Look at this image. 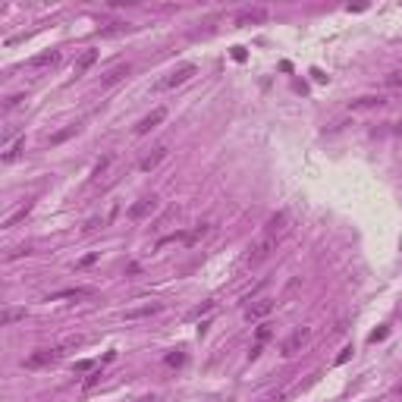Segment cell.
Masks as SVG:
<instances>
[{
  "label": "cell",
  "instance_id": "obj_1",
  "mask_svg": "<svg viewBox=\"0 0 402 402\" xmlns=\"http://www.w3.org/2000/svg\"><path fill=\"white\" fill-rule=\"evenodd\" d=\"M277 242H280V236H274V233H264L258 239V242H251V248H248V264H261V261H267L270 258V251H277Z\"/></svg>",
  "mask_w": 402,
  "mask_h": 402
},
{
  "label": "cell",
  "instance_id": "obj_2",
  "mask_svg": "<svg viewBox=\"0 0 402 402\" xmlns=\"http://www.w3.org/2000/svg\"><path fill=\"white\" fill-rule=\"evenodd\" d=\"M195 73H198V69H195L192 63H186V66H179L176 73H170L167 79H160V82H157L154 88H157V92H170V88H179V85H186V82H189V79H192Z\"/></svg>",
  "mask_w": 402,
  "mask_h": 402
},
{
  "label": "cell",
  "instance_id": "obj_3",
  "mask_svg": "<svg viewBox=\"0 0 402 402\" xmlns=\"http://www.w3.org/2000/svg\"><path fill=\"white\" fill-rule=\"evenodd\" d=\"M63 349H66V346L38 349V352H32V355L25 358V368H47V365H54V361H60V358H63Z\"/></svg>",
  "mask_w": 402,
  "mask_h": 402
},
{
  "label": "cell",
  "instance_id": "obj_4",
  "mask_svg": "<svg viewBox=\"0 0 402 402\" xmlns=\"http://www.w3.org/2000/svg\"><path fill=\"white\" fill-rule=\"evenodd\" d=\"M164 119H167V107H154V110H151L148 116H142V119H138L135 132H138V135H148L151 129H157L160 123H164Z\"/></svg>",
  "mask_w": 402,
  "mask_h": 402
},
{
  "label": "cell",
  "instance_id": "obj_5",
  "mask_svg": "<svg viewBox=\"0 0 402 402\" xmlns=\"http://www.w3.org/2000/svg\"><path fill=\"white\" fill-rule=\"evenodd\" d=\"M308 336H311V330H308V327H299V330H293V336H289L286 343H283V358H293L296 352L308 343Z\"/></svg>",
  "mask_w": 402,
  "mask_h": 402
},
{
  "label": "cell",
  "instance_id": "obj_6",
  "mask_svg": "<svg viewBox=\"0 0 402 402\" xmlns=\"http://www.w3.org/2000/svg\"><path fill=\"white\" fill-rule=\"evenodd\" d=\"M270 311H274V299H255L245 308V320H264Z\"/></svg>",
  "mask_w": 402,
  "mask_h": 402
},
{
  "label": "cell",
  "instance_id": "obj_7",
  "mask_svg": "<svg viewBox=\"0 0 402 402\" xmlns=\"http://www.w3.org/2000/svg\"><path fill=\"white\" fill-rule=\"evenodd\" d=\"M157 210V198L151 195V198H138L132 207H129V220H145L148 214H154Z\"/></svg>",
  "mask_w": 402,
  "mask_h": 402
},
{
  "label": "cell",
  "instance_id": "obj_8",
  "mask_svg": "<svg viewBox=\"0 0 402 402\" xmlns=\"http://www.w3.org/2000/svg\"><path fill=\"white\" fill-rule=\"evenodd\" d=\"M267 19V9L264 6H248L242 13H236V25H258Z\"/></svg>",
  "mask_w": 402,
  "mask_h": 402
},
{
  "label": "cell",
  "instance_id": "obj_9",
  "mask_svg": "<svg viewBox=\"0 0 402 402\" xmlns=\"http://www.w3.org/2000/svg\"><path fill=\"white\" fill-rule=\"evenodd\" d=\"M132 73V66L129 63H119V66H113L110 73H104V79H100V88H110V85H116V82H123V79Z\"/></svg>",
  "mask_w": 402,
  "mask_h": 402
},
{
  "label": "cell",
  "instance_id": "obj_10",
  "mask_svg": "<svg viewBox=\"0 0 402 402\" xmlns=\"http://www.w3.org/2000/svg\"><path fill=\"white\" fill-rule=\"evenodd\" d=\"M167 157V145H160V148H154L151 151L148 157H142V164H138V170H142V173H151V170H157L160 167V160Z\"/></svg>",
  "mask_w": 402,
  "mask_h": 402
},
{
  "label": "cell",
  "instance_id": "obj_11",
  "mask_svg": "<svg viewBox=\"0 0 402 402\" xmlns=\"http://www.w3.org/2000/svg\"><path fill=\"white\" fill-rule=\"evenodd\" d=\"M60 63V50H47V54H38L28 60V66L32 69H50V66H57Z\"/></svg>",
  "mask_w": 402,
  "mask_h": 402
},
{
  "label": "cell",
  "instance_id": "obj_12",
  "mask_svg": "<svg viewBox=\"0 0 402 402\" xmlns=\"http://www.w3.org/2000/svg\"><path fill=\"white\" fill-rule=\"evenodd\" d=\"M32 207H35V201H25V204L19 207V210H13V214H9V217L3 220V229H13L16 223H22V220H25L28 214H32Z\"/></svg>",
  "mask_w": 402,
  "mask_h": 402
},
{
  "label": "cell",
  "instance_id": "obj_13",
  "mask_svg": "<svg viewBox=\"0 0 402 402\" xmlns=\"http://www.w3.org/2000/svg\"><path fill=\"white\" fill-rule=\"evenodd\" d=\"M95 60H98V50H85V54L76 60V69H73V76H76V79H79V76H85L88 69H92V63H95Z\"/></svg>",
  "mask_w": 402,
  "mask_h": 402
},
{
  "label": "cell",
  "instance_id": "obj_14",
  "mask_svg": "<svg viewBox=\"0 0 402 402\" xmlns=\"http://www.w3.org/2000/svg\"><path fill=\"white\" fill-rule=\"evenodd\" d=\"M387 104V100L384 98H380V95H365V98H355V100H352V110H368V107H384Z\"/></svg>",
  "mask_w": 402,
  "mask_h": 402
},
{
  "label": "cell",
  "instance_id": "obj_15",
  "mask_svg": "<svg viewBox=\"0 0 402 402\" xmlns=\"http://www.w3.org/2000/svg\"><path fill=\"white\" fill-rule=\"evenodd\" d=\"M88 296H95L92 289L76 286V289H63V293H54V296H50V302H57V299H88Z\"/></svg>",
  "mask_w": 402,
  "mask_h": 402
},
{
  "label": "cell",
  "instance_id": "obj_16",
  "mask_svg": "<svg viewBox=\"0 0 402 402\" xmlns=\"http://www.w3.org/2000/svg\"><path fill=\"white\" fill-rule=\"evenodd\" d=\"M16 320H25V308H6L3 317H0V324H3V327H13Z\"/></svg>",
  "mask_w": 402,
  "mask_h": 402
},
{
  "label": "cell",
  "instance_id": "obj_17",
  "mask_svg": "<svg viewBox=\"0 0 402 402\" xmlns=\"http://www.w3.org/2000/svg\"><path fill=\"white\" fill-rule=\"evenodd\" d=\"M160 305H142V308H132V311H126V317L129 320H135V317H148V314H157Z\"/></svg>",
  "mask_w": 402,
  "mask_h": 402
},
{
  "label": "cell",
  "instance_id": "obj_18",
  "mask_svg": "<svg viewBox=\"0 0 402 402\" xmlns=\"http://www.w3.org/2000/svg\"><path fill=\"white\" fill-rule=\"evenodd\" d=\"M283 223H286V214H283V210H280V214H274V217H270L267 220V233H280V229H283Z\"/></svg>",
  "mask_w": 402,
  "mask_h": 402
},
{
  "label": "cell",
  "instance_id": "obj_19",
  "mask_svg": "<svg viewBox=\"0 0 402 402\" xmlns=\"http://www.w3.org/2000/svg\"><path fill=\"white\" fill-rule=\"evenodd\" d=\"M79 132V126H66V129H60L57 135H50V145H60V142H66L69 135H76Z\"/></svg>",
  "mask_w": 402,
  "mask_h": 402
},
{
  "label": "cell",
  "instance_id": "obj_20",
  "mask_svg": "<svg viewBox=\"0 0 402 402\" xmlns=\"http://www.w3.org/2000/svg\"><path fill=\"white\" fill-rule=\"evenodd\" d=\"M22 148H25V138H19V142H16L13 148H9L6 154H3V164H13V160L19 157V151H22Z\"/></svg>",
  "mask_w": 402,
  "mask_h": 402
},
{
  "label": "cell",
  "instance_id": "obj_21",
  "mask_svg": "<svg viewBox=\"0 0 402 402\" xmlns=\"http://www.w3.org/2000/svg\"><path fill=\"white\" fill-rule=\"evenodd\" d=\"M110 164H113V157H110V154H107V157H100V160H98V167H95V173H92V179H100V176L107 173V167H110Z\"/></svg>",
  "mask_w": 402,
  "mask_h": 402
},
{
  "label": "cell",
  "instance_id": "obj_22",
  "mask_svg": "<svg viewBox=\"0 0 402 402\" xmlns=\"http://www.w3.org/2000/svg\"><path fill=\"white\" fill-rule=\"evenodd\" d=\"M387 85L393 88V92H402V69H393V73L387 76Z\"/></svg>",
  "mask_w": 402,
  "mask_h": 402
},
{
  "label": "cell",
  "instance_id": "obj_23",
  "mask_svg": "<svg viewBox=\"0 0 402 402\" xmlns=\"http://www.w3.org/2000/svg\"><path fill=\"white\" fill-rule=\"evenodd\" d=\"M270 336H274L270 324H261V327H258V343H264V339H270Z\"/></svg>",
  "mask_w": 402,
  "mask_h": 402
},
{
  "label": "cell",
  "instance_id": "obj_24",
  "mask_svg": "<svg viewBox=\"0 0 402 402\" xmlns=\"http://www.w3.org/2000/svg\"><path fill=\"white\" fill-rule=\"evenodd\" d=\"M25 100V95H13V98H6V104H3V110H13V107H19Z\"/></svg>",
  "mask_w": 402,
  "mask_h": 402
},
{
  "label": "cell",
  "instance_id": "obj_25",
  "mask_svg": "<svg viewBox=\"0 0 402 402\" xmlns=\"http://www.w3.org/2000/svg\"><path fill=\"white\" fill-rule=\"evenodd\" d=\"M183 361H186L183 352H176V355H167V365H183Z\"/></svg>",
  "mask_w": 402,
  "mask_h": 402
},
{
  "label": "cell",
  "instance_id": "obj_26",
  "mask_svg": "<svg viewBox=\"0 0 402 402\" xmlns=\"http://www.w3.org/2000/svg\"><path fill=\"white\" fill-rule=\"evenodd\" d=\"M98 380H100V371H92V374H88V377H85V387H95V384H98Z\"/></svg>",
  "mask_w": 402,
  "mask_h": 402
},
{
  "label": "cell",
  "instance_id": "obj_27",
  "mask_svg": "<svg viewBox=\"0 0 402 402\" xmlns=\"http://www.w3.org/2000/svg\"><path fill=\"white\" fill-rule=\"evenodd\" d=\"M95 261H98V255H85L82 261H79V267H92V264H95Z\"/></svg>",
  "mask_w": 402,
  "mask_h": 402
},
{
  "label": "cell",
  "instance_id": "obj_28",
  "mask_svg": "<svg viewBox=\"0 0 402 402\" xmlns=\"http://www.w3.org/2000/svg\"><path fill=\"white\" fill-rule=\"evenodd\" d=\"M349 355H352V346H346L343 352H339V358H336V365H343V361H349Z\"/></svg>",
  "mask_w": 402,
  "mask_h": 402
},
{
  "label": "cell",
  "instance_id": "obj_29",
  "mask_svg": "<svg viewBox=\"0 0 402 402\" xmlns=\"http://www.w3.org/2000/svg\"><path fill=\"white\" fill-rule=\"evenodd\" d=\"M384 336H387V327H380V330L371 333V343H377V339H384Z\"/></svg>",
  "mask_w": 402,
  "mask_h": 402
},
{
  "label": "cell",
  "instance_id": "obj_30",
  "mask_svg": "<svg viewBox=\"0 0 402 402\" xmlns=\"http://www.w3.org/2000/svg\"><path fill=\"white\" fill-rule=\"evenodd\" d=\"M76 371H92V361H76Z\"/></svg>",
  "mask_w": 402,
  "mask_h": 402
},
{
  "label": "cell",
  "instance_id": "obj_31",
  "mask_svg": "<svg viewBox=\"0 0 402 402\" xmlns=\"http://www.w3.org/2000/svg\"><path fill=\"white\" fill-rule=\"evenodd\" d=\"M233 60H245V50L242 47H233Z\"/></svg>",
  "mask_w": 402,
  "mask_h": 402
}]
</instances>
